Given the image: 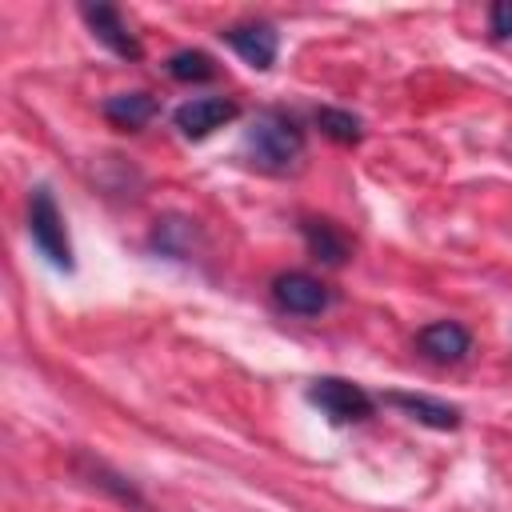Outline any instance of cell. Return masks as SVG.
<instances>
[{
  "mask_svg": "<svg viewBox=\"0 0 512 512\" xmlns=\"http://www.w3.org/2000/svg\"><path fill=\"white\" fill-rule=\"evenodd\" d=\"M244 152L256 168L264 172H284L300 160L304 152V132L288 112L264 108L252 116V124L244 128Z\"/></svg>",
  "mask_w": 512,
  "mask_h": 512,
  "instance_id": "obj_1",
  "label": "cell"
},
{
  "mask_svg": "<svg viewBox=\"0 0 512 512\" xmlns=\"http://www.w3.org/2000/svg\"><path fill=\"white\" fill-rule=\"evenodd\" d=\"M28 236L52 268L72 272V244L64 232V216L48 188H32V196H28Z\"/></svg>",
  "mask_w": 512,
  "mask_h": 512,
  "instance_id": "obj_2",
  "label": "cell"
},
{
  "mask_svg": "<svg viewBox=\"0 0 512 512\" xmlns=\"http://www.w3.org/2000/svg\"><path fill=\"white\" fill-rule=\"evenodd\" d=\"M308 404H316L332 424H356L364 416H372V396L344 380V376H320L308 384Z\"/></svg>",
  "mask_w": 512,
  "mask_h": 512,
  "instance_id": "obj_3",
  "label": "cell"
},
{
  "mask_svg": "<svg viewBox=\"0 0 512 512\" xmlns=\"http://www.w3.org/2000/svg\"><path fill=\"white\" fill-rule=\"evenodd\" d=\"M272 300L292 316H320L332 304L328 288L308 272H280L272 280Z\"/></svg>",
  "mask_w": 512,
  "mask_h": 512,
  "instance_id": "obj_4",
  "label": "cell"
},
{
  "mask_svg": "<svg viewBox=\"0 0 512 512\" xmlns=\"http://www.w3.org/2000/svg\"><path fill=\"white\" fill-rule=\"evenodd\" d=\"M236 104L232 100H224V96H196V100H184L176 112H172V120H176V128H180V136H188V140H204V136H212L216 128H224L228 120H236Z\"/></svg>",
  "mask_w": 512,
  "mask_h": 512,
  "instance_id": "obj_5",
  "label": "cell"
},
{
  "mask_svg": "<svg viewBox=\"0 0 512 512\" xmlns=\"http://www.w3.org/2000/svg\"><path fill=\"white\" fill-rule=\"evenodd\" d=\"M224 36V44L244 60V64H252V68H272V60H276V48H280V40H276V28L272 24H264V20H252V24H232V28H224L220 32Z\"/></svg>",
  "mask_w": 512,
  "mask_h": 512,
  "instance_id": "obj_6",
  "label": "cell"
},
{
  "mask_svg": "<svg viewBox=\"0 0 512 512\" xmlns=\"http://www.w3.org/2000/svg\"><path fill=\"white\" fill-rule=\"evenodd\" d=\"M80 12H84V20H88L92 36H96L100 44H108L116 56H124V60H140V56H144L140 40L128 32V24H124V16H120L116 8H108V4H84Z\"/></svg>",
  "mask_w": 512,
  "mask_h": 512,
  "instance_id": "obj_7",
  "label": "cell"
},
{
  "mask_svg": "<svg viewBox=\"0 0 512 512\" xmlns=\"http://www.w3.org/2000/svg\"><path fill=\"white\" fill-rule=\"evenodd\" d=\"M416 344H420V352H424L428 360L456 364V360H464V356H468L472 336H468V328H464V324H456V320H436V324L420 328Z\"/></svg>",
  "mask_w": 512,
  "mask_h": 512,
  "instance_id": "obj_8",
  "label": "cell"
},
{
  "mask_svg": "<svg viewBox=\"0 0 512 512\" xmlns=\"http://www.w3.org/2000/svg\"><path fill=\"white\" fill-rule=\"evenodd\" d=\"M384 404L400 408L404 416H412L416 424H428V428H460V408L456 404H444V400H432V396H420V392H388Z\"/></svg>",
  "mask_w": 512,
  "mask_h": 512,
  "instance_id": "obj_9",
  "label": "cell"
},
{
  "mask_svg": "<svg viewBox=\"0 0 512 512\" xmlns=\"http://www.w3.org/2000/svg\"><path fill=\"white\" fill-rule=\"evenodd\" d=\"M152 112H156V100H152L148 92H116V96L104 100V116H108L116 128H124V132L144 128V124L152 120Z\"/></svg>",
  "mask_w": 512,
  "mask_h": 512,
  "instance_id": "obj_10",
  "label": "cell"
},
{
  "mask_svg": "<svg viewBox=\"0 0 512 512\" xmlns=\"http://www.w3.org/2000/svg\"><path fill=\"white\" fill-rule=\"evenodd\" d=\"M300 232H304V244L316 260H324V264H344L348 260V240L336 232L332 220L308 216V220H300Z\"/></svg>",
  "mask_w": 512,
  "mask_h": 512,
  "instance_id": "obj_11",
  "label": "cell"
},
{
  "mask_svg": "<svg viewBox=\"0 0 512 512\" xmlns=\"http://www.w3.org/2000/svg\"><path fill=\"white\" fill-rule=\"evenodd\" d=\"M168 76L172 80H184V84H200V80H212L216 76V64L200 48H180V52L168 56Z\"/></svg>",
  "mask_w": 512,
  "mask_h": 512,
  "instance_id": "obj_12",
  "label": "cell"
},
{
  "mask_svg": "<svg viewBox=\"0 0 512 512\" xmlns=\"http://www.w3.org/2000/svg\"><path fill=\"white\" fill-rule=\"evenodd\" d=\"M316 124L336 144H356L360 140V120L352 112H344V108H316Z\"/></svg>",
  "mask_w": 512,
  "mask_h": 512,
  "instance_id": "obj_13",
  "label": "cell"
},
{
  "mask_svg": "<svg viewBox=\"0 0 512 512\" xmlns=\"http://www.w3.org/2000/svg\"><path fill=\"white\" fill-rule=\"evenodd\" d=\"M488 20H492V32L496 36H512V4L504 0V4H492V12H488Z\"/></svg>",
  "mask_w": 512,
  "mask_h": 512,
  "instance_id": "obj_14",
  "label": "cell"
}]
</instances>
